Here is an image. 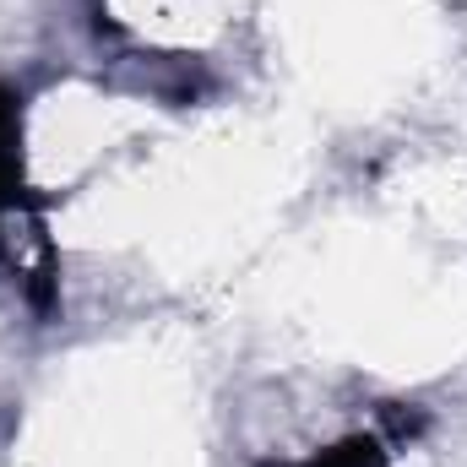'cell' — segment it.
<instances>
[{
  "label": "cell",
  "instance_id": "obj_1",
  "mask_svg": "<svg viewBox=\"0 0 467 467\" xmlns=\"http://www.w3.org/2000/svg\"><path fill=\"white\" fill-rule=\"evenodd\" d=\"M22 202V99L0 88V218Z\"/></svg>",
  "mask_w": 467,
  "mask_h": 467
},
{
  "label": "cell",
  "instance_id": "obj_2",
  "mask_svg": "<svg viewBox=\"0 0 467 467\" xmlns=\"http://www.w3.org/2000/svg\"><path fill=\"white\" fill-rule=\"evenodd\" d=\"M266 467H272V462H266ZM288 467H386V446H380L375 435H348V441H337V446L316 451L310 462H288Z\"/></svg>",
  "mask_w": 467,
  "mask_h": 467
}]
</instances>
